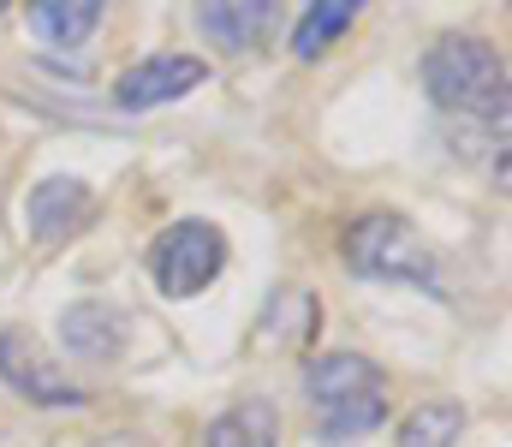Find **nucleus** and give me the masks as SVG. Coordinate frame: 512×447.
<instances>
[{
    "label": "nucleus",
    "mask_w": 512,
    "mask_h": 447,
    "mask_svg": "<svg viewBox=\"0 0 512 447\" xmlns=\"http://www.w3.org/2000/svg\"><path fill=\"white\" fill-rule=\"evenodd\" d=\"M304 388H310V406H316V424L328 442H358L387 424V376L358 352L316 358Z\"/></svg>",
    "instance_id": "obj_1"
},
{
    "label": "nucleus",
    "mask_w": 512,
    "mask_h": 447,
    "mask_svg": "<svg viewBox=\"0 0 512 447\" xmlns=\"http://www.w3.org/2000/svg\"><path fill=\"white\" fill-rule=\"evenodd\" d=\"M423 84L447 114L507 120V66H501L495 42H483V36H441L423 54Z\"/></svg>",
    "instance_id": "obj_2"
},
{
    "label": "nucleus",
    "mask_w": 512,
    "mask_h": 447,
    "mask_svg": "<svg viewBox=\"0 0 512 447\" xmlns=\"http://www.w3.org/2000/svg\"><path fill=\"white\" fill-rule=\"evenodd\" d=\"M340 257L352 275L364 281H405V287H423V293L441 298V269H435V251L423 245V233L399 215H364L346 227L340 239Z\"/></svg>",
    "instance_id": "obj_3"
},
{
    "label": "nucleus",
    "mask_w": 512,
    "mask_h": 447,
    "mask_svg": "<svg viewBox=\"0 0 512 447\" xmlns=\"http://www.w3.org/2000/svg\"><path fill=\"white\" fill-rule=\"evenodd\" d=\"M227 269V239L215 221H173L149 245V275L167 298H197Z\"/></svg>",
    "instance_id": "obj_4"
},
{
    "label": "nucleus",
    "mask_w": 512,
    "mask_h": 447,
    "mask_svg": "<svg viewBox=\"0 0 512 447\" xmlns=\"http://www.w3.org/2000/svg\"><path fill=\"white\" fill-rule=\"evenodd\" d=\"M0 376H6L18 394H30L36 406H78V400H84V388H72V382L60 376V364H48V352H42L24 328H0Z\"/></svg>",
    "instance_id": "obj_5"
},
{
    "label": "nucleus",
    "mask_w": 512,
    "mask_h": 447,
    "mask_svg": "<svg viewBox=\"0 0 512 447\" xmlns=\"http://www.w3.org/2000/svg\"><path fill=\"white\" fill-rule=\"evenodd\" d=\"M197 84H203V60H191V54H155V60H137L131 72H120L114 102L137 114V108H155V102H179Z\"/></svg>",
    "instance_id": "obj_6"
},
{
    "label": "nucleus",
    "mask_w": 512,
    "mask_h": 447,
    "mask_svg": "<svg viewBox=\"0 0 512 447\" xmlns=\"http://www.w3.org/2000/svg\"><path fill=\"white\" fill-rule=\"evenodd\" d=\"M96 221V197L84 179H42L30 191V233L42 245H66L72 233H84Z\"/></svg>",
    "instance_id": "obj_7"
},
{
    "label": "nucleus",
    "mask_w": 512,
    "mask_h": 447,
    "mask_svg": "<svg viewBox=\"0 0 512 447\" xmlns=\"http://www.w3.org/2000/svg\"><path fill=\"white\" fill-rule=\"evenodd\" d=\"M203 36L227 54H251L256 42L274 30V0H221V6H203L197 12Z\"/></svg>",
    "instance_id": "obj_8"
},
{
    "label": "nucleus",
    "mask_w": 512,
    "mask_h": 447,
    "mask_svg": "<svg viewBox=\"0 0 512 447\" xmlns=\"http://www.w3.org/2000/svg\"><path fill=\"white\" fill-rule=\"evenodd\" d=\"M60 340H66V352H78V358H90V364H108V358H120L126 316L108 310V304H72V310L60 316Z\"/></svg>",
    "instance_id": "obj_9"
},
{
    "label": "nucleus",
    "mask_w": 512,
    "mask_h": 447,
    "mask_svg": "<svg viewBox=\"0 0 512 447\" xmlns=\"http://www.w3.org/2000/svg\"><path fill=\"white\" fill-rule=\"evenodd\" d=\"M96 24H102V0H42V6H30V30L54 48H78Z\"/></svg>",
    "instance_id": "obj_10"
},
{
    "label": "nucleus",
    "mask_w": 512,
    "mask_h": 447,
    "mask_svg": "<svg viewBox=\"0 0 512 447\" xmlns=\"http://www.w3.org/2000/svg\"><path fill=\"white\" fill-rule=\"evenodd\" d=\"M352 18H358V6H352V0H316V6L298 18V30H292V54H298V60H316L334 36H346V30H352Z\"/></svg>",
    "instance_id": "obj_11"
},
{
    "label": "nucleus",
    "mask_w": 512,
    "mask_h": 447,
    "mask_svg": "<svg viewBox=\"0 0 512 447\" xmlns=\"http://www.w3.org/2000/svg\"><path fill=\"white\" fill-rule=\"evenodd\" d=\"M203 447H280V442H274V412H268L262 400L233 406V412H221V418L209 424Z\"/></svg>",
    "instance_id": "obj_12"
},
{
    "label": "nucleus",
    "mask_w": 512,
    "mask_h": 447,
    "mask_svg": "<svg viewBox=\"0 0 512 447\" xmlns=\"http://www.w3.org/2000/svg\"><path fill=\"white\" fill-rule=\"evenodd\" d=\"M465 430V412L453 400H429L399 424V447H453Z\"/></svg>",
    "instance_id": "obj_13"
}]
</instances>
